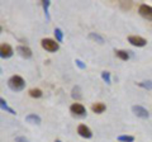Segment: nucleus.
I'll list each match as a JSON object with an SVG mask.
<instances>
[{
  "label": "nucleus",
  "instance_id": "nucleus-1",
  "mask_svg": "<svg viewBox=\"0 0 152 142\" xmlns=\"http://www.w3.org/2000/svg\"><path fill=\"white\" fill-rule=\"evenodd\" d=\"M8 86L13 91H20L24 89L26 83H24V80H23L22 76H19V75H13V76L8 80Z\"/></svg>",
  "mask_w": 152,
  "mask_h": 142
},
{
  "label": "nucleus",
  "instance_id": "nucleus-2",
  "mask_svg": "<svg viewBox=\"0 0 152 142\" xmlns=\"http://www.w3.org/2000/svg\"><path fill=\"white\" fill-rule=\"evenodd\" d=\"M41 45L47 52H56L60 48L58 42L55 41V40H51V38H43L41 41Z\"/></svg>",
  "mask_w": 152,
  "mask_h": 142
},
{
  "label": "nucleus",
  "instance_id": "nucleus-3",
  "mask_svg": "<svg viewBox=\"0 0 152 142\" xmlns=\"http://www.w3.org/2000/svg\"><path fill=\"white\" fill-rule=\"evenodd\" d=\"M138 13L141 17H143L147 20H152V7L147 5V4H142L138 8Z\"/></svg>",
  "mask_w": 152,
  "mask_h": 142
},
{
  "label": "nucleus",
  "instance_id": "nucleus-4",
  "mask_svg": "<svg viewBox=\"0 0 152 142\" xmlns=\"http://www.w3.org/2000/svg\"><path fill=\"white\" fill-rule=\"evenodd\" d=\"M14 53V51L10 45L8 43H3L0 46V56H1V59H10Z\"/></svg>",
  "mask_w": 152,
  "mask_h": 142
},
{
  "label": "nucleus",
  "instance_id": "nucleus-5",
  "mask_svg": "<svg viewBox=\"0 0 152 142\" xmlns=\"http://www.w3.org/2000/svg\"><path fill=\"white\" fill-rule=\"evenodd\" d=\"M128 42L132 46H136V47H143L147 45V41L143 37H140V36H129L128 37Z\"/></svg>",
  "mask_w": 152,
  "mask_h": 142
},
{
  "label": "nucleus",
  "instance_id": "nucleus-6",
  "mask_svg": "<svg viewBox=\"0 0 152 142\" xmlns=\"http://www.w3.org/2000/svg\"><path fill=\"white\" fill-rule=\"evenodd\" d=\"M132 112L140 118H148L150 117L148 111H147L146 108H143L142 105H133L132 107Z\"/></svg>",
  "mask_w": 152,
  "mask_h": 142
},
{
  "label": "nucleus",
  "instance_id": "nucleus-7",
  "mask_svg": "<svg viewBox=\"0 0 152 142\" xmlns=\"http://www.w3.org/2000/svg\"><path fill=\"white\" fill-rule=\"evenodd\" d=\"M70 111H71V113H74L76 116H85V113H86L85 107L80 103H74L70 107Z\"/></svg>",
  "mask_w": 152,
  "mask_h": 142
},
{
  "label": "nucleus",
  "instance_id": "nucleus-8",
  "mask_svg": "<svg viewBox=\"0 0 152 142\" xmlns=\"http://www.w3.org/2000/svg\"><path fill=\"white\" fill-rule=\"evenodd\" d=\"M77 133L81 137H84V138H91L93 137L91 130H90L88 126H85V124H80L77 127Z\"/></svg>",
  "mask_w": 152,
  "mask_h": 142
},
{
  "label": "nucleus",
  "instance_id": "nucleus-9",
  "mask_svg": "<svg viewBox=\"0 0 152 142\" xmlns=\"http://www.w3.org/2000/svg\"><path fill=\"white\" fill-rule=\"evenodd\" d=\"M17 52L24 59H31L32 55H33L32 50L29 48V47H27V46H18L17 47Z\"/></svg>",
  "mask_w": 152,
  "mask_h": 142
},
{
  "label": "nucleus",
  "instance_id": "nucleus-10",
  "mask_svg": "<svg viewBox=\"0 0 152 142\" xmlns=\"http://www.w3.org/2000/svg\"><path fill=\"white\" fill-rule=\"evenodd\" d=\"M26 121H27L28 123H32V124H39V123L42 122L41 117L38 116V114H36V113H32V114H28V116L26 117Z\"/></svg>",
  "mask_w": 152,
  "mask_h": 142
},
{
  "label": "nucleus",
  "instance_id": "nucleus-11",
  "mask_svg": "<svg viewBox=\"0 0 152 142\" xmlns=\"http://www.w3.org/2000/svg\"><path fill=\"white\" fill-rule=\"evenodd\" d=\"M105 104L104 103H94L91 105V111L94 113H96V114H100V113H103L104 111H105Z\"/></svg>",
  "mask_w": 152,
  "mask_h": 142
},
{
  "label": "nucleus",
  "instance_id": "nucleus-12",
  "mask_svg": "<svg viewBox=\"0 0 152 142\" xmlns=\"http://www.w3.org/2000/svg\"><path fill=\"white\" fill-rule=\"evenodd\" d=\"M71 97H72L74 99H76V100H79V99L83 98V94H81V89H80V86H74L72 91H71Z\"/></svg>",
  "mask_w": 152,
  "mask_h": 142
},
{
  "label": "nucleus",
  "instance_id": "nucleus-13",
  "mask_svg": "<svg viewBox=\"0 0 152 142\" xmlns=\"http://www.w3.org/2000/svg\"><path fill=\"white\" fill-rule=\"evenodd\" d=\"M115 56L119 57L121 60H123V61H127L128 59H129L128 51H124V50H115Z\"/></svg>",
  "mask_w": 152,
  "mask_h": 142
},
{
  "label": "nucleus",
  "instance_id": "nucleus-14",
  "mask_svg": "<svg viewBox=\"0 0 152 142\" xmlns=\"http://www.w3.org/2000/svg\"><path fill=\"white\" fill-rule=\"evenodd\" d=\"M0 105H1V109H3V111H5V112H8V113H10V114H17V112L14 111V109H12V108L8 105L7 102L4 100L3 98L0 99Z\"/></svg>",
  "mask_w": 152,
  "mask_h": 142
},
{
  "label": "nucleus",
  "instance_id": "nucleus-15",
  "mask_svg": "<svg viewBox=\"0 0 152 142\" xmlns=\"http://www.w3.org/2000/svg\"><path fill=\"white\" fill-rule=\"evenodd\" d=\"M89 38L93 40V41H95V42H98V43H100V45H103L104 42H105L103 37H102L100 34H98V33H90V34H89Z\"/></svg>",
  "mask_w": 152,
  "mask_h": 142
},
{
  "label": "nucleus",
  "instance_id": "nucleus-16",
  "mask_svg": "<svg viewBox=\"0 0 152 142\" xmlns=\"http://www.w3.org/2000/svg\"><path fill=\"white\" fill-rule=\"evenodd\" d=\"M42 5H43V10H45L47 20H50L51 17H50V13H48V8H50V5H51V1H50V0H43V1H42Z\"/></svg>",
  "mask_w": 152,
  "mask_h": 142
},
{
  "label": "nucleus",
  "instance_id": "nucleus-17",
  "mask_svg": "<svg viewBox=\"0 0 152 142\" xmlns=\"http://www.w3.org/2000/svg\"><path fill=\"white\" fill-rule=\"evenodd\" d=\"M29 95L32 98H41L42 95H43V93H42L41 89H37V88H33L29 90Z\"/></svg>",
  "mask_w": 152,
  "mask_h": 142
},
{
  "label": "nucleus",
  "instance_id": "nucleus-18",
  "mask_svg": "<svg viewBox=\"0 0 152 142\" xmlns=\"http://www.w3.org/2000/svg\"><path fill=\"white\" fill-rule=\"evenodd\" d=\"M55 37H56V41L58 42H62L64 41V32L60 29V28H56L55 29Z\"/></svg>",
  "mask_w": 152,
  "mask_h": 142
},
{
  "label": "nucleus",
  "instance_id": "nucleus-19",
  "mask_svg": "<svg viewBox=\"0 0 152 142\" xmlns=\"http://www.w3.org/2000/svg\"><path fill=\"white\" fill-rule=\"evenodd\" d=\"M102 79H103L108 85L112 84V78H110V72H109V71H103V72H102Z\"/></svg>",
  "mask_w": 152,
  "mask_h": 142
},
{
  "label": "nucleus",
  "instance_id": "nucleus-20",
  "mask_svg": "<svg viewBox=\"0 0 152 142\" xmlns=\"http://www.w3.org/2000/svg\"><path fill=\"white\" fill-rule=\"evenodd\" d=\"M138 86L143 88V89H147V90H152V81L151 80H147V81L138 83Z\"/></svg>",
  "mask_w": 152,
  "mask_h": 142
},
{
  "label": "nucleus",
  "instance_id": "nucleus-21",
  "mask_svg": "<svg viewBox=\"0 0 152 142\" xmlns=\"http://www.w3.org/2000/svg\"><path fill=\"white\" fill-rule=\"evenodd\" d=\"M118 141H121V142H133V141H134V137H133V136L123 135V136L118 137Z\"/></svg>",
  "mask_w": 152,
  "mask_h": 142
},
{
  "label": "nucleus",
  "instance_id": "nucleus-22",
  "mask_svg": "<svg viewBox=\"0 0 152 142\" xmlns=\"http://www.w3.org/2000/svg\"><path fill=\"white\" fill-rule=\"evenodd\" d=\"M75 64H76V66H77L79 69H81V70H84L85 67H86V65H85L81 60H75Z\"/></svg>",
  "mask_w": 152,
  "mask_h": 142
},
{
  "label": "nucleus",
  "instance_id": "nucleus-23",
  "mask_svg": "<svg viewBox=\"0 0 152 142\" xmlns=\"http://www.w3.org/2000/svg\"><path fill=\"white\" fill-rule=\"evenodd\" d=\"M15 142H29V141L23 136H18V137H15Z\"/></svg>",
  "mask_w": 152,
  "mask_h": 142
},
{
  "label": "nucleus",
  "instance_id": "nucleus-24",
  "mask_svg": "<svg viewBox=\"0 0 152 142\" xmlns=\"http://www.w3.org/2000/svg\"><path fill=\"white\" fill-rule=\"evenodd\" d=\"M55 142H61V140H56V141H55Z\"/></svg>",
  "mask_w": 152,
  "mask_h": 142
}]
</instances>
